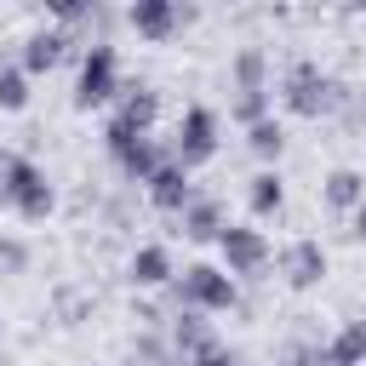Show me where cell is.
<instances>
[{
    "instance_id": "obj_1",
    "label": "cell",
    "mask_w": 366,
    "mask_h": 366,
    "mask_svg": "<svg viewBox=\"0 0 366 366\" xmlns=\"http://www.w3.org/2000/svg\"><path fill=\"white\" fill-rule=\"evenodd\" d=\"M0 200H6L17 217H29V223H40V217L57 206V194H51L46 172H40L34 160L11 154V149H0Z\"/></svg>"
},
{
    "instance_id": "obj_2",
    "label": "cell",
    "mask_w": 366,
    "mask_h": 366,
    "mask_svg": "<svg viewBox=\"0 0 366 366\" xmlns=\"http://www.w3.org/2000/svg\"><path fill=\"white\" fill-rule=\"evenodd\" d=\"M172 297H177L183 309H194V315L234 309V274H229V269H217V263H189V269H177Z\"/></svg>"
},
{
    "instance_id": "obj_3",
    "label": "cell",
    "mask_w": 366,
    "mask_h": 366,
    "mask_svg": "<svg viewBox=\"0 0 366 366\" xmlns=\"http://www.w3.org/2000/svg\"><path fill=\"white\" fill-rule=\"evenodd\" d=\"M280 97H286V109L292 114H326L332 103H337V80L315 63V57H297L292 69H286V80H280Z\"/></svg>"
},
{
    "instance_id": "obj_4",
    "label": "cell",
    "mask_w": 366,
    "mask_h": 366,
    "mask_svg": "<svg viewBox=\"0 0 366 366\" xmlns=\"http://www.w3.org/2000/svg\"><path fill=\"white\" fill-rule=\"evenodd\" d=\"M109 97H120V57H114L109 40H92L86 57H80L74 103H80V109H97V103H109Z\"/></svg>"
},
{
    "instance_id": "obj_5",
    "label": "cell",
    "mask_w": 366,
    "mask_h": 366,
    "mask_svg": "<svg viewBox=\"0 0 366 366\" xmlns=\"http://www.w3.org/2000/svg\"><path fill=\"white\" fill-rule=\"evenodd\" d=\"M103 143H109V154L120 160V172L126 177H137V183H149L172 154H160V143L149 137V132H132V126H120V120H109L103 126Z\"/></svg>"
},
{
    "instance_id": "obj_6",
    "label": "cell",
    "mask_w": 366,
    "mask_h": 366,
    "mask_svg": "<svg viewBox=\"0 0 366 366\" xmlns=\"http://www.w3.org/2000/svg\"><path fill=\"white\" fill-rule=\"evenodd\" d=\"M212 154H217V114H212L206 103H189V109H183V120H177L172 160L189 172V166H200V160H212Z\"/></svg>"
},
{
    "instance_id": "obj_7",
    "label": "cell",
    "mask_w": 366,
    "mask_h": 366,
    "mask_svg": "<svg viewBox=\"0 0 366 366\" xmlns=\"http://www.w3.org/2000/svg\"><path fill=\"white\" fill-rule=\"evenodd\" d=\"M217 252H223L229 274H257V269L269 263V240H263V229H252V223H229V229L217 234Z\"/></svg>"
},
{
    "instance_id": "obj_8",
    "label": "cell",
    "mask_w": 366,
    "mask_h": 366,
    "mask_svg": "<svg viewBox=\"0 0 366 366\" xmlns=\"http://www.w3.org/2000/svg\"><path fill=\"white\" fill-rule=\"evenodd\" d=\"M126 23H132L143 40H166V34H177V29L189 23V6H172V0H137V6L126 11Z\"/></svg>"
},
{
    "instance_id": "obj_9",
    "label": "cell",
    "mask_w": 366,
    "mask_h": 366,
    "mask_svg": "<svg viewBox=\"0 0 366 366\" xmlns=\"http://www.w3.org/2000/svg\"><path fill=\"white\" fill-rule=\"evenodd\" d=\"M172 349H177V360H183V366H194L200 355H212V349H223V343L212 337L206 315H194V309H177V315H172Z\"/></svg>"
},
{
    "instance_id": "obj_10",
    "label": "cell",
    "mask_w": 366,
    "mask_h": 366,
    "mask_svg": "<svg viewBox=\"0 0 366 366\" xmlns=\"http://www.w3.org/2000/svg\"><path fill=\"white\" fill-rule=\"evenodd\" d=\"M280 274H286V286H320V274H326V246H320V240H292V246L280 252Z\"/></svg>"
},
{
    "instance_id": "obj_11",
    "label": "cell",
    "mask_w": 366,
    "mask_h": 366,
    "mask_svg": "<svg viewBox=\"0 0 366 366\" xmlns=\"http://www.w3.org/2000/svg\"><path fill=\"white\" fill-rule=\"evenodd\" d=\"M69 46H74V34H69V29H34V34L23 40V69H29V74L57 69V63L69 57Z\"/></svg>"
},
{
    "instance_id": "obj_12",
    "label": "cell",
    "mask_w": 366,
    "mask_h": 366,
    "mask_svg": "<svg viewBox=\"0 0 366 366\" xmlns=\"http://www.w3.org/2000/svg\"><path fill=\"white\" fill-rule=\"evenodd\" d=\"M149 200H154L160 212H177V217H183V206L194 200V183H189V172H183L177 160H166V166L149 177Z\"/></svg>"
},
{
    "instance_id": "obj_13",
    "label": "cell",
    "mask_w": 366,
    "mask_h": 366,
    "mask_svg": "<svg viewBox=\"0 0 366 366\" xmlns=\"http://www.w3.org/2000/svg\"><path fill=\"white\" fill-rule=\"evenodd\" d=\"M114 120L132 126V132H149V126L160 120V92H149V86H120V109H114Z\"/></svg>"
},
{
    "instance_id": "obj_14",
    "label": "cell",
    "mask_w": 366,
    "mask_h": 366,
    "mask_svg": "<svg viewBox=\"0 0 366 366\" xmlns=\"http://www.w3.org/2000/svg\"><path fill=\"white\" fill-rule=\"evenodd\" d=\"M320 194H326V206H332V212H349V217H355V212L366 206V177H360L355 166H337V172L320 183Z\"/></svg>"
},
{
    "instance_id": "obj_15",
    "label": "cell",
    "mask_w": 366,
    "mask_h": 366,
    "mask_svg": "<svg viewBox=\"0 0 366 366\" xmlns=\"http://www.w3.org/2000/svg\"><path fill=\"white\" fill-rule=\"evenodd\" d=\"M223 229H229V217H223V206H217V200L194 194V200L183 206V234H189V240H217Z\"/></svg>"
},
{
    "instance_id": "obj_16",
    "label": "cell",
    "mask_w": 366,
    "mask_h": 366,
    "mask_svg": "<svg viewBox=\"0 0 366 366\" xmlns=\"http://www.w3.org/2000/svg\"><path fill=\"white\" fill-rule=\"evenodd\" d=\"M126 269H132V280H137V286H172V280H177V269H172V252H166V246H137Z\"/></svg>"
},
{
    "instance_id": "obj_17",
    "label": "cell",
    "mask_w": 366,
    "mask_h": 366,
    "mask_svg": "<svg viewBox=\"0 0 366 366\" xmlns=\"http://www.w3.org/2000/svg\"><path fill=\"white\" fill-rule=\"evenodd\" d=\"M246 200H252V212H257V217L280 212V200H286V183H280V172H257V177L246 183Z\"/></svg>"
},
{
    "instance_id": "obj_18",
    "label": "cell",
    "mask_w": 366,
    "mask_h": 366,
    "mask_svg": "<svg viewBox=\"0 0 366 366\" xmlns=\"http://www.w3.org/2000/svg\"><path fill=\"white\" fill-rule=\"evenodd\" d=\"M246 149L257 154V160H274L280 149H286V126L269 114V120H257V126H246Z\"/></svg>"
},
{
    "instance_id": "obj_19",
    "label": "cell",
    "mask_w": 366,
    "mask_h": 366,
    "mask_svg": "<svg viewBox=\"0 0 366 366\" xmlns=\"http://www.w3.org/2000/svg\"><path fill=\"white\" fill-rule=\"evenodd\" d=\"M332 355L343 366H366V320H349L337 337H332Z\"/></svg>"
},
{
    "instance_id": "obj_20",
    "label": "cell",
    "mask_w": 366,
    "mask_h": 366,
    "mask_svg": "<svg viewBox=\"0 0 366 366\" xmlns=\"http://www.w3.org/2000/svg\"><path fill=\"white\" fill-rule=\"evenodd\" d=\"M23 103H29V69L0 63V109H23Z\"/></svg>"
},
{
    "instance_id": "obj_21",
    "label": "cell",
    "mask_w": 366,
    "mask_h": 366,
    "mask_svg": "<svg viewBox=\"0 0 366 366\" xmlns=\"http://www.w3.org/2000/svg\"><path fill=\"white\" fill-rule=\"evenodd\" d=\"M234 92H269V86H263V51H257V46H246V51L234 57Z\"/></svg>"
},
{
    "instance_id": "obj_22",
    "label": "cell",
    "mask_w": 366,
    "mask_h": 366,
    "mask_svg": "<svg viewBox=\"0 0 366 366\" xmlns=\"http://www.w3.org/2000/svg\"><path fill=\"white\" fill-rule=\"evenodd\" d=\"M234 120H246V126L269 120V92H234Z\"/></svg>"
},
{
    "instance_id": "obj_23",
    "label": "cell",
    "mask_w": 366,
    "mask_h": 366,
    "mask_svg": "<svg viewBox=\"0 0 366 366\" xmlns=\"http://www.w3.org/2000/svg\"><path fill=\"white\" fill-rule=\"evenodd\" d=\"M286 366H343V360L332 355V343H303V349H292Z\"/></svg>"
},
{
    "instance_id": "obj_24",
    "label": "cell",
    "mask_w": 366,
    "mask_h": 366,
    "mask_svg": "<svg viewBox=\"0 0 366 366\" xmlns=\"http://www.w3.org/2000/svg\"><path fill=\"white\" fill-rule=\"evenodd\" d=\"M194 366H240V355H229V349H212V355H200Z\"/></svg>"
},
{
    "instance_id": "obj_25",
    "label": "cell",
    "mask_w": 366,
    "mask_h": 366,
    "mask_svg": "<svg viewBox=\"0 0 366 366\" xmlns=\"http://www.w3.org/2000/svg\"><path fill=\"white\" fill-rule=\"evenodd\" d=\"M0 263H11V269H17V263H23V246H17V240H0Z\"/></svg>"
},
{
    "instance_id": "obj_26",
    "label": "cell",
    "mask_w": 366,
    "mask_h": 366,
    "mask_svg": "<svg viewBox=\"0 0 366 366\" xmlns=\"http://www.w3.org/2000/svg\"><path fill=\"white\" fill-rule=\"evenodd\" d=\"M349 234H355V240H366V206H360V212L349 217Z\"/></svg>"
}]
</instances>
